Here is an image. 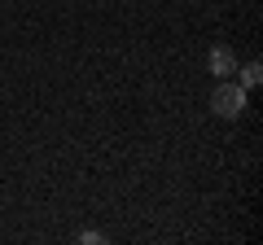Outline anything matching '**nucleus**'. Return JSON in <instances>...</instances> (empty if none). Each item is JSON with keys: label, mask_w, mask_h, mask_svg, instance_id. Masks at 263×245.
<instances>
[{"label": "nucleus", "mask_w": 263, "mask_h": 245, "mask_svg": "<svg viewBox=\"0 0 263 245\" xmlns=\"http://www.w3.org/2000/svg\"><path fill=\"white\" fill-rule=\"evenodd\" d=\"M211 110H215L219 118H241V110H246V88L224 79V84L211 92Z\"/></svg>", "instance_id": "f257e3e1"}, {"label": "nucleus", "mask_w": 263, "mask_h": 245, "mask_svg": "<svg viewBox=\"0 0 263 245\" xmlns=\"http://www.w3.org/2000/svg\"><path fill=\"white\" fill-rule=\"evenodd\" d=\"M233 70H237V57H233V48H228V44H215V48H211V75H219V79H233Z\"/></svg>", "instance_id": "f03ea898"}, {"label": "nucleus", "mask_w": 263, "mask_h": 245, "mask_svg": "<svg viewBox=\"0 0 263 245\" xmlns=\"http://www.w3.org/2000/svg\"><path fill=\"white\" fill-rule=\"evenodd\" d=\"M259 79H263V66H259V62H246V66H241V88H254Z\"/></svg>", "instance_id": "7ed1b4c3"}]
</instances>
